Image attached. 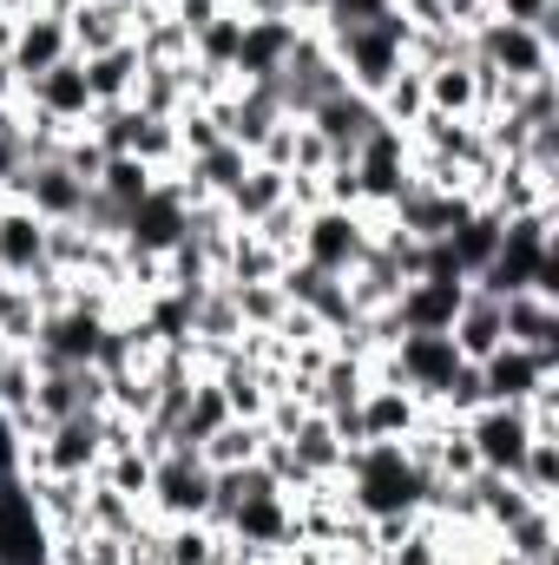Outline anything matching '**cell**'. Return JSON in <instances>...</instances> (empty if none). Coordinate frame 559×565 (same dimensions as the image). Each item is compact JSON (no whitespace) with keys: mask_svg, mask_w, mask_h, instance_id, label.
<instances>
[{"mask_svg":"<svg viewBox=\"0 0 559 565\" xmlns=\"http://www.w3.org/2000/svg\"><path fill=\"white\" fill-rule=\"evenodd\" d=\"M151 184H158V171L139 164V158H106V171H99V198H106V204H119V211H133Z\"/></svg>","mask_w":559,"mask_h":565,"instance_id":"74e56055","label":"cell"},{"mask_svg":"<svg viewBox=\"0 0 559 565\" xmlns=\"http://www.w3.org/2000/svg\"><path fill=\"white\" fill-rule=\"evenodd\" d=\"M40 316H46V302H40L33 282H7L0 277V349H33Z\"/></svg>","mask_w":559,"mask_h":565,"instance_id":"f546056e","label":"cell"},{"mask_svg":"<svg viewBox=\"0 0 559 565\" xmlns=\"http://www.w3.org/2000/svg\"><path fill=\"white\" fill-rule=\"evenodd\" d=\"M145 520H151V513H145L139 500H126V493L86 480V533H99V540H133Z\"/></svg>","mask_w":559,"mask_h":565,"instance_id":"f1b7e54d","label":"cell"},{"mask_svg":"<svg viewBox=\"0 0 559 565\" xmlns=\"http://www.w3.org/2000/svg\"><path fill=\"white\" fill-rule=\"evenodd\" d=\"M151 447L145 440H126V447H106V460H99V487H113V493H126V500H139L145 507V493H151Z\"/></svg>","mask_w":559,"mask_h":565,"instance_id":"d6a6232c","label":"cell"},{"mask_svg":"<svg viewBox=\"0 0 559 565\" xmlns=\"http://www.w3.org/2000/svg\"><path fill=\"white\" fill-rule=\"evenodd\" d=\"M349 164H356V198H362V211H389L402 191H409V178H415V145L409 132H395V126H376L369 139L349 151Z\"/></svg>","mask_w":559,"mask_h":565,"instance_id":"52a82bcc","label":"cell"},{"mask_svg":"<svg viewBox=\"0 0 559 565\" xmlns=\"http://www.w3.org/2000/svg\"><path fill=\"white\" fill-rule=\"evenodd\" d=\"M402 7H441V0H402Z\"/></svg>","mask_w":559,"mask_h":565,"instance_id":"7bdbcfd3","label":"cell"},{"mask_svg":"<svg viewBox=\"0 0 559 565\" xmlns=\"http://www.w3.org/2000/svg\"><path fill=\"white\" fill-rule=\"evenodd\" d=\"M133 106L151 113V119H178V113L191 106V60H171V66H151V60H145Z\"/></svg>","mask_w":559,"mask_h":565,"instance_id":"83f0119b","label":"cell"},{"mask_svg":"<svg viewBox=\"0 0 559 565\" xmlns=\"http://www.w3.org/2000/svg\"><path fill=\"white\" fill-rule=\"evenodd\" d=\"M336 480H342L349 513L369 520V526L376 520H409V513H421L434 500V473L409 460L402 440H362V447H349Z\"/></svg>","mask_w":559,"mask_h":565,"instance_id":"6da1fadb","label":"cell"},{"mask_svg":"<svg viewBox=\"0 0 559 565\" xmlns=\"http://www.w3.org/2000/svg\"><path fill=\"white\" fill-rule=\"evenodd\" d=\"M421 86H428V113H441V119H474V113H481V66H474L467 53L428 66Z\"/></svg>","mask_w":559,"mask_h":565,"instance_id":"603a6c76","label":"cell"},{"mask_svg":"<svg viewBox=\"0 0 559 565\" xmlns=\"http://www.w3.org/2000/svg\"><path fill=\"white\" fill-rule=\"evenodd\" d=\"M231 296H238V316L251 335H277V322L289 316V296L277 282H231Z\"/></svg>","mask_w":559,"mask_h":565,"instance_id":"8d00e7d4","label":"cell"},{"mask_svg":"<svg viewBox=\"0 0 559 565\" xmlns=\"http://www.w3.org/2000/svg\"><path fill=\"white\" fill-rule=\"evenodd\" d=\"M461 434L481 460V473H514L534 427H527V408H507V402H481L474 415H461Z\"/></svg>","mask_w":559,"mask_h":565,"instance_id":"8fae6325","label":"cell"},{"mask_svg":"<svg viewBox=\"0 0 559 565\" xmlns=\"http://www.w3.org/2000/svg\"><path fill=\"white\" fill-rule=\"evenodd\" d=\"M369 250H376V211H342V204H309L303 211L296 264H309L323 277H349Z\"/></svg>","mask_w":559,"mask_h":565,"instance_id":"277c9868","label":"cell"},{"mask_svg":"<svg viewBox=\"0 0 559 565\" xmlns=\"http://www.w3.org/2000/svg\"><path fill=\"white\" fill-rule=\"evenodd\" d=\"M329 46H336V66H342V86L349 93H362V99H376L402 66H409V40H415V20H409V7L395 0L389 13H376L369 26H349V33H323Z\"/></svg>","mask_w":559,"mask_h":565,"instance_id":"7a4b0ae2","label":"cell"},{"mask_svg":"<svg viewBox=\"0 0 559 565\" xmlns=\"http://www.w3.org/2000/svg\"><path fill=\"white\" fill-rule=\"evenodd\" d=\"M500 329L514 349H540V355H559V302L540 296V289H514L500 296Z\"/></svg>","mask_w":559,"mask_h":565,"instance_id":"ffe728a7","label":"cell"},{"mask_svg":"<svg viewBox=\"0 0 559 565\" xmlns=\"http://www.w3.org/2000/svg\"><path fill=\"white\" fill-rule=\"evenodd\" d=\"M264 440H271V427L264 422H224L198 454H204L211 473H224V467H251V460H264Z\"/></svg>","mask_w":559,"mask_h":565,"instance_id":"836d02e7","label":"cell"},{"mask_svg":"<svg viewBox=\"0 0 559 565\" xmlns=\"http://www.w3.org/2000/svg\"><path fill=\"white\" fill-rule=\"evenodd\" d=\"M238 40H244V13H238V7H224L218 20H204V26L191 33V66H204V73H231Z\"/></svg>","mask_w":559,"mask_h":565,"instance_id":"d590c367","label":"cell"},{"mask_svg":"<svg viewBox=\"0 0 559 565\" xmlns=\"http://www.w3.org/2000/svg\"><path fill=\"white\" fill-rule=\"evenodd\" d=\"M500 553L520 565H559V507H527L500 533Z\"/></svg>","mask_w":559,"mask_h":565,"instance_id":"4316f807","label":"cell"},{"mask_svg":"<svg viewBox=\"0 0 559 565\" xmlns=\"http://www.w3.org/2000/svg\"><path fill=\"white\" fill-rule=\"evenodd\" d=\"M283 198H289V171L251 158V171H244V178L231 184V198H224V217H231L238 231H251V224H264V217L277 211Z\"/></svg>","mask_w":559,"mask_h":565,"instance_id":"cb8c5ba5","label":"cell"},{"mask_svg":"<svg viewBox=\"0 0 559 565\" xmlns=\"http://www.w3.org/2000/svg\"><path fill=\"white\" fill-rule=\"evenodd\" d=\"M500 231H507V217H500L494 204H474V211H467V217H461V224L441 237V244H447V257H454V270H461L467 282L494 264V250H500Z\"/></svg>","mask_w":559,"mask_h":565,"instance_id":"7402d4cb","label":"cell"},{"mask_svg":"<svg viewBox=\"0 0 559 565\" xmlns=\"http://www.w3.org/2000/svg\"><path fill=\"white\" fill-rule=\"evenodd\" d=\"M60 60H73V33H66V13L60 7H33V13H13V40H7V66L27 79L53 73Z\"/></svg>","mask_w":559,"mask_h":565,"instance_id":"4fadbf2b","label":"cell"},{"mask_svg":"<svg viewBox=\"0 0 559 565\" xmlns=\"http://www.w3.org/2000/svg\"><path fill=\"white\" fill-rule=\"evenodd\" d=\"M303 26H309V20H296V13H277V20H251V13H244V40H238L231 79H238V86H271Z\"/></svg>","mask_w":559,"mask_h":565,"instance_id":"2e32d148","label":"cell"},{"mask_svg":"<svg viewBox=\"0 0 559 565\" xmlns=\"http://www.w3.org/2000/svg\"><path fill=\"white\" fill-rule=\"evenodd\" d=\"M376 119L395 126V132H415L428 119V86H421V66H402L382 93H376Z\"/></svg>","mask_w":559,"mask_h":565,"instance_id":"e575fe53","label":"cell"},{"mask_svg":"<svg viewBox=\"0 0 559 565\" xmlns=\"http://www.w3.org/2000/svg\"><path fill=\"white\" fill-rule=\"evenodd\" d=\"M53 270V224L33 217L20 198H0V277L33 282Z\"/></svg>","mask_w":559,"mask_h":565,"instance_id":"7c38bea8","label":"cell"},{"mask_svg":"<svg viewBox=\"0 0 559 565\" xmlns=\"http://www.w3.org/2000/svg\"><path fill=\"white\" fill-rule=\"evenodd\" d=\"M514 487L534 500V507H559V440L553 434H534L520 467H514Z\"/></svg>","mask_w":559,"mask_h":565,"instance_id":"1f68e13d","label":"cell"},{"mask_svg":"<svg viewBox=\"0 0 559 565\" xmlns=\"http://www.w3.org/2000/svg\"><path fill=\"white\" fill-rule=\"evenodd\" d=\"M7 480H20V434L0 415V487H7Z\"/></svg>","mask_w":559,"mask_h":565,"instance_id":"ab89813d","label":"cell"},{"mask_svg":"<svg viewBox=\"0 0 559 565\" xmlns=\"http://www.w3.org/2000/svg\"><path fill=\"white\" fill-rule=\"evenodd\" d=\"M33 7H46V0H0V13H33Z\"/></svg>","mask_w":559,"mask_h":565,"instance_id":"b9f144b4","label":"cell"},{"mask_svg":"<svg viewBox=\"0 0 559 565\" xmlns=\"http://www.w3.org/2000/svg\"><path fill=\"white\" fill-rule=\"evenodd\" d=\"M139 73H145L139 40H119L113 53H93V60H86L93 106H133V93H139Z\"/></svg>","mask_w":559,"mask_h":565,"instance_id":"d4e9b609","label":"cell"},{"mask_svg":"<svg viewBox=\"0 0 559 565\" xmlns=\"http://www.w3.org/2000/svg\"><path fill=\"white\" fill-rule=\"evenodd\" d=\"M20 106H27L46 132H60V139H66V132H86V119L99 113V106H93V86H86V60L73 53V60H60L53 73L27 79V86H20Z\"/></svg>","mask_w":559,"mask_h":565,"instance_id":"ba28073f","label":"cell"},{"mask_svg":"<svg viewBox=\"0 0 559 565\" xmlns=\"http://www.w3.org/2000/svg\"><path fill=\"white\" fill-rule=\"evenodd\" d=\"M53 559V533L40 526L33 500H27V480H7L0 487V565H46Z\"/></svg>","mask_w":559,"mask_h":565,"instance_id":"e0dca14e","label":"cell"},{"mask_svg":"<svg viewBox=\"0 0 559 565\" xmlns=\"http://www.w3.org/2000/svg\"><path fill=\"white\" fill-rule=\"evenodd\" d=\"M13 198H20L33 217H46V224H80V217H86L93 184H86L60 151H40V158H27V171H20Z\"/></svg>","mask_w":559,"mask_h":565,"instance_id":"30bf717a","label":"cell"},{"mask_svg":"<svg viewBox=\"0 0 559 565\" xmlns=\"http://www.w3.org/2000/svg\"><path fill=\"white\" fill-rule=\"evenodd\" d=\"M454 349H461V362H487L500 342H507V329H500V296H487V289H467V302H461V316H454Z\"/></svg>","mask_w":559,"mask_h":565,"instance_id":"484cf974","label":"cell"},{"mask_svg":"<svg viewBox=\"0 0 559 565\" xmlns=\"http://www.w3.org/2000/svg\"><path fill=\"white\" fill-rule=\"evenodd\" d=\"M461 302H467V282L461 277H409L402 289H395V302H389V322H395V335L454 329Z\"/></svg>","mask_w":559,"mask_h":565,"instance_id":"5bb4252c","label":"cell"},{"mask_svg":"<svg viewBox=\"0 0 559 565\" xmlns=\"http://www.w3.org/2000/svg\"><path fill=\"white\" fill-rule=\"evenodd\" d=\"M184 237H191V191H184V184H178V171H171V178H158L139 204L126 211L119 244H126V250H139V257H171Z\"/></svg>","mask_w":559,"mask_h":565,"instance_id":"8992f818","label":"cell"},{"mask_svg":"<svg viewBox=\"0 0 559 565\" xmlns=\"http://www.w3.org/2000/svg\"><path fill=\"white\" fill-rule=\"evenodd\" d=\"M271 86H277V99H283V113H289V119H303L316 99H329V93L342 86L336 46L323 40V26H316V20L296 33V46H289V60H283V73L271 79Z\"/></svg>","mask_w":559,"mask_h":565,"instance_id":"9c48e42d","label":"cell"},{"mask_svg":"<svg viewBox=\"0 0 559 565\" xmlns=\"http://www.w3.org/2000/svg\"><path fill=\"white\" fill-rule=\"evenodd\" d=\"M474 369H481V395H487V402L527 408V402H534V388L559 375V355H540V349H514V342H500V349H494L487 362H474Z\"/></svg>","mask_w":559,"mask_h":565,"instance_id":"9a60e30c","label":"cell"},{"mask_svg":"<svg viewBox=\"0 0 559 565\" xmlns=\"http://www.w3.org/2000/svg\"><path fill=\"white\" fill-rule=\"evenodd\" d=\"M421 422H428V402L409 395L402 382H369L362 402H356V427H362V440H409Z\"/></svg>","mask_w":559,"mask_h":565,"instance_id":"d6986e66","label":"cell"},{"mask_svg":"<svg viewBox=\"0 0 559 565\" xmlns=\"http://www.w3.org/2000/svg\"><path fill=\"white\" fill-rule=\"evenodd\" d=\"M467 60L500 73L507 86H540L559 79V40L547 26H520V20H481L467 33Z\"/></svg>","mask_w":559,"mask_h":565,"instance_id":"3957f363","label":"cell"},{"mask_svg":"<svg viewBox=\"0 0 559 565\" xmlns=\"http://www.w3.org/2000/svg\"><path fill=\"white\" fill-rule=\"evenodd\" d=\"M211 493H218V473L204 467L198 447H165L151 460V493H145V513L158 526H184V520H211Z\"/></svg>","mask_w":559,"mask_h":565,"instance_id":"5b68a950","label":"cell"},{"mask_svg":"<svg viewBox=\"0 0 559 565\" xmlns=\"http://www.w3.org/2000/svg\"><path fill=\"white\" fill-rule=\"evenodd\" d=\"M13 106H20V73H13V66L0 60V119H7Z\"/></svg>","mask_w":559,"mask_h":565,"instance_id":"60d3db41","label":"cell"},{"mask_svg":"<svg viewBox=\"0 0 559 565\" xmlns=\"http://www.w3.org/2000/svg\"><path fill=\"white\" fill-rule=\"evenodd\" d=\"M158 559H165V565H218V559H224V533H218L211 520L158 526Z\"/></svg>","mask_w":559,"mask_h":565,"instance_id":"4dcf8cb0","label":"cell"},{"mask_svg":"<svg viewBox=\"0 0 559 565\" xmlns=\"http://www.w3.org/2000/svg\"><path fill=\"white\" fill-rule=\"evenodd\" d=\"M303 126H309L316 139L329 145L336 158H342V151H356V145L369 139V132H376L382 119H376V99H362V93H349V86H336L329 99H316V106L303 113Z\"/></svg>","mask_w":559,"mask_h":565,"instance_id":"ac0fdd59","label":"cell"},{"mask_svg":"<svg viewBox=\"0 0 559 565\" xmlns=\"http://www.w3.org/2000/svg\"><path fill=\"white\" fill-rule=\"evenodd\" d=\"M494 20H520V26H547L553 33L559 0H494Z\"/></svg>","mask_w":559,"mask_h":565,"instance_id":"f35d334b","label":"cell"},{"mask_svg":"<svg viewBox=\"0 0 559 565\" xmlns=\"http://www.w3.org/2000/svg\"><path fill=\"white\" fill-rule=\"evenodd\" d=\"M66 33H73L80 60L113 53L119 40H133V0H80V7H66Z\"/></svg>","mask_w":559,"mask_h":565,"instance_id":"44dd1931","label":"cell"}]
</instances>
